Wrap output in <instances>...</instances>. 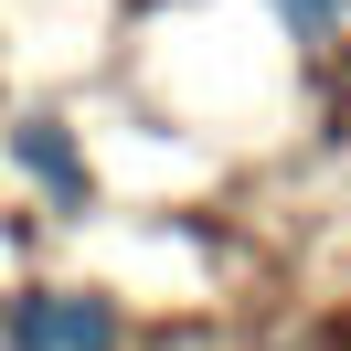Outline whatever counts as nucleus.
<instances>
[{"label":"nucleus","instance_id":"obj_1","mask_svg":"<svg viewBox=\"0 0 351 351\" xmlns=\"http://www.w3.org/2000/svg\"><path fill=\"white\" fill-rule=\"evenodd\" d=\"M11 351H117V308L75 287H32L11 298Z\"/></svg>","mask_w":351,"mask_h":351},{"label":"nucleus","instance_id":"obj_2","mask_svg":"<svg viewBox=\"0 0 351 351\" xmlns=\"http://www.w3.org/2000/svg\"><path fill=\"white\" fill-rule=\"evenodd\" d=\"M22 171H32V181H53L64 202H86V160H75V138H64V128H43V117L22 128Z\"/></svg>","mask_w":351,"mask_h":351},{"label":"nucleus","instance_id":"obj_3","mask_svg":"<svg viewBox=\"0 0 351 351\" xmlns=\"http://www.w3.org/2000/svg\"><path fill=\"white\" fill-rule=\"evenodd\" d=\"M277 11H287L298 32H330V22H341V0H277Z\"/></svg>","mask_w":351,"mask_h":351}]
</instances>
